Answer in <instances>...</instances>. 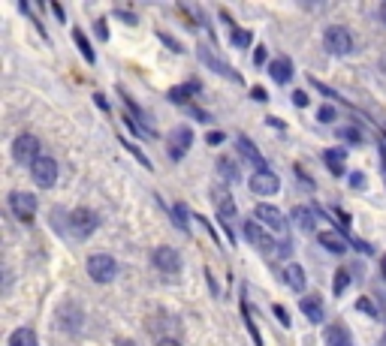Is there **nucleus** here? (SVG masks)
<instances>
[{
	"label": "nucleus",
	"instance_id": "51",
	"mask_svg": "<svg viewBox=\"0 0 386 346\" xmlns=\"http://www.w3.org/2000/svg\"><path fill=\"white\" fill-rule=\"evenodd\" d=\"M115 346H136V343H133V340H118Z\"/></svg>",
	"mask_w": 386,
	"mask_h": 346
},
{
	"label": "nucleus",
	"instance_id": "16",
	"mask_svg": "<svg viewBox=\"0 0 386 346\" xmlns=\"http://www.w3.org/2000/svg\"><path fill=\"white\" fill-rule=\"evenodd\" d=\"M302 313L308 316V322H314V325H320L326 320V307H323V302H320L317 295H308V298H302Z\"/></svg>",
	"mask_w": 386,
	"mask_h": 346
},
{
	"label": "nucleus",
	"instance_id": "22",
	"mask_svg": "<svg viewBox=\"0 0 386 346\" xmlns=\"http://www.w3.org/2000/svg\"><path fill=\"white\" fill-rule=\"evenodd\" d=\"M9 346H40V340H36L33 329H15L9 334Z\"/></svg>",
	"mask_w": 386,
	"mask_h": 346
},
{
	"label": "nucleus",
	"instance_id": "9",
	"mask_svg": "<svg viewBox=\"0 0 386 346\" xmlns=\"http://www.w3.org/2000/svg\"><path fill=\"white\" fill-rule=\"evenodd\" d=\"M193 145V130L190 126H172L169 130V160H185V154Z\"/></svg>",
	"mask_w": 386,
	"mask_h": 346
},
{
	"label": "nucleus",
	"instance_id": "26",
	"mask_svg": "<svg viewBox=\"0 0 386 346\" xmlns=\"http://www.w3.org/2000/svg\"><path fill=\"white\" fill-rule=\"evenodd\" d=\"M338 139H344L350 145H360L362 142V130H356V126H338Z\"/></svg>",
	"mask_w": 386,
	"mask_h": 346
},
{
	"label": "nucleus",
	"instance_id": "14",
	"mask_svg": "<svg viewBox=\"0 0 386 346\" xmlns=\"http://www.w3.org/2000/svg\"><path fill=\"white\" fill-rule=\"evenodd\" d=\"M236 148H238V154H242L247 163H254L256 172H265V169H269V166H265V157L260 154V148H256V145L247 139V135H238V139H236Z\"/></svg>",
	"mask_w": 386,
	"mask_h": 346
},
{
	"label": "nucleus",
	"instance_id": "8",
	"mask_svg": "<svg viewBox=\"0 0 386 346\" xmlns=\"http://www.w3.org/2000/svg\"><path fill=\"white\" fill-rule=\"evenodd\" d=\"M245 238L251 241L256 250H265V253H278V241H275L272 235L265 232V226H263V223H256V220H247V223H245Z\"/></svg>",
	"mask_w": 386,
	"mask_h": 346
},
{
	"label": "nucleus",
	"instance_id": "44",
	"mask_svg": "<svg viewBox=\"0 0 386 346\" xmlns=\"http://www.w3.org/2000/svg\"><path fill=\"white\" fill-rule=\"evenodd\" d=\"M157 346H181V340L178 338H160Z\"/></svg>",
	"mask_w": 386,
	"mask_h": 346
},
{
	"label": "nucleus",
	"instance_id": "31",
	"mask_svg": "<svg viewBox=\"0 0 386 346\" xmlns=\"http://www.w3.org/2000/svg\"><path fill=\"white\" fill-rule=\"evenodd\" d=\"M121 145H124V148H127V151H130V154H133V157H136V160H139V163H142V166H145V169H151V160H148V157H145V154H142L139 148H136V145H133L130 139H121Z\"/></svg>",
	"mask_w": 386,
	"mask_h": 346
},
{
	"label": "nucleus",
	"instance_id": "19",
	"mask_svg": "<svg viewBox=\"0 0 386 346\" xmlns=\"http://www.w3.org/2000/svg\"><path fill=\"white\" fill-rule=\"evenodd\" d=\"M323 340H326V346H353V340H350V331L344 329V325H329L326 329V334H323Z\"/></svg>",
	"mask_w": 386,
	"mask_h": 346
},
{
	"label": "nucleus",
	"instance_id": "15",
	"mask_svg": "<svg viewBox=\"0 0 386 346\" xmlns=\"http://www.w3.org/2000/svg\"><path fill=\"white\" fill-rule=\"evenodd\" d=\"M284 283H287L293 293H302V289L308 286V277H305V268L299 265V262H287L284 265Z\"/></svg>",
	"mask_w": 386,
	"mask_h": 346
},
{
	"label": "nucleus",
	"instance_id": "32",
	"mask_svg": "<svg viewBox=\"0 0 386 346\" xmlns=\"http://www.w3.org/2000/svg\"><path fill=\"white\" fill-rule=\"evenodd\" d=\"M233 45L236 49H247V45H251V31H233Z\"/></svg>",
	"mask_w": 386,
	"mask_h": 346
},
{
	"label": "nucleus",
	"instance_id": "12",
	"mask_svg": "<svg viewBox=\"0 0 386 346\" xmlns=\"http://www.w3.org/2000/svg\"><path fill=\"white\" fill-rule=\"evenodd\" d=\"M199 58H202V63H206V67H211L215 72H220V76H224V79H229V81H242V72H236V69L229 67L226 60L215 58V54H211V49H208V45H199Z\"/></svg>",
	"mask_w": 386,
	"mask_h": 346
},
{
	"label": "nucleus",
	"instance_id": "46",
	"mask_svg": "<svg viewBox=\"0 0 386 346\" xmlns=\"http://www.w3.org/2000/svg\"><path fill=\"white\" fill-rule=\"evenodd\" d=\"M350 244H353V247H356V250H362V253H371V250H374V247H371V244H365V241H350Z\"/></svg>",
	"mask_w": 386,
	"mask_h": 346
},
{
	"label": "nucleus",
	"instance_id": "29",
	"mask_svg": "<svg viewBox=\"0 0 386 346\" xmlns=\"http://www.w3.org/2000/svg\"><path fill=\"white\" fill-rule=\"evenodd\" d=\"M121 121H124L127 126H130V130H133L136 135H154V130H151V126H145V124H139V121H136V117H133V115H124V117H121Z\"/></svg>",
	"mask_w": 386,
	"mask_h": 346
},
{
	"label": "nucleus",
	"instance_id": "1",
	"mask_svg": "<svg viewBox=\"0 0 386 346\" xmlns=\"http://www.w3.org/2000/svg\"><path fill=\"white\" fill-rule=\"evenodd\" d=\"M323 45H326L329 54H338V58H344V54H353L356 40H353V33L347 31L344 24H329L326 33H323Z\"/></svg>",
	"mask_w": 386,
	"mask_h": 346
},
{
	"label": "nucleus",
	"instance_id": "13",
	"mask_svg": "<svg viewBox=\"0 0 386 346\" xmlns=\"http://www.w3.org/2000/svg\"><path fill=\"white\" fill-rule=\"evenodd\" d=\"M215 208H217V217H220V223L226 226H233L236 223V217H238V211H236V202H233V196L226 193V190H217L215 193Z\"/></svg>",
	"mask_w": 386,
	"mask_h": 346
},
{
	"label": "nucleus",
	"instance_id": "10",
	"mask_svg": "<svg viewBox=\"0 0 386 346\" xmlns=\"http://www.w3.org/2000/svg\"><path fill=\"white\" fill-rule=\"evenodd\" d=\"M247 187H251V193H256V196H275L281 190V178L275 175L272 169L254 172L251 181H247Z\"/></svg>",
	"mask_w": 386,
	"mask_h": 346
},
{
	"label": "nucleus",
	"instance_id": "3",
	"mask_svg": "<svg viewBox=\"0 0 386 346\" xmlns=\"http://www.w3.org/2000/svg\"><path fill=\"white\" fill-rule=\"evenodd\" d=\"M151 265L160 271V274L167 277H176L181 274V265H185V259H181V253L176 247H169V244H163V247H157L151 253Z\"/></svg>",
	"mask_w": 386,
	"mask_h": 346
},
{
	"label": "nucleus",
	"instance_id": "7",
	"mask_svg": "<svg viewBox=\"0 0 386 346\" xmlns=\"http://www.w3.org/2000/svg\"><path fill=\"white\" fill-rule=\"evenodd\" d=\"M31 178H33V184L43 187V190L54 187V181H58V163H54L49 154H43V157L31 166Z\"/></svg>",
	"mask_w": 386,
	"mask_h": 346
},
{
	"label": "nucleus",
	"instance_id": "47",
	"mask_svg": "<svg viewBox=\"0 0 386 346\" xmlns=\"http://www.w3.org/2000/svg\"><path fill=\"white\" fill-rule=\"evenodd\" d=\"M97 33H100V40H109V31H106V22H97Z\"/></svg>",
	"mask_w": 386,
	"mask_h": 346
},
{
	"label": "nucleus",
	"instance_id": "28",
	"mask_svg": "<svg viewBox=\"0 0 386 346\" xmlns=\"http://www.w3.org/2000/svg\"><path fill=\"white\" fill-rule=\"evenodd\" d=\"M217 169H220V175H224L226 181H238V172H236V166H233V160H229V157H220Z\"/></svg>",
	"mask_w": 386,
	"mask_h": 346
},
{
	"label": "nucleus",
	"instance_id": "27",
	"mask_svg": "<svg viewBox=\"0 0 386 346\" xmlns=\"http://www.w3.org/2000/svg\"><path fill=\"white\" fill-rule=\"evenodd\" d=\"M242 320H245V325H247V331H251L254 343H256V346H263V338H260V331H256V325H254V320H251V311H247V304H245V302H242Z\"/></svg>",
	"mask_w": 386,
	"mask_h": 346
},
{
	"label": "nucleus",
	"instance_id": "33",
	"mask_svg": "<svg viewBox=\"0 0 386 346\" xmlns=\"http://www.w3.org/2000/svg\"><path fill=\"white\" fill-rule=\"evenodd\" d=\"M356 311H360V313H365V316H374V320H378V307H374L371 302H369V298H360V302H356Z\"/></svg>",
	"mask_w": 386,
	"mask_h": 346
},
{
	"label": "nucleus",
	"instance_id": "50",
	"mask_svg": "<svg viewBox=\"0 0 386 346\" xmlns=\"http://www.w3.org/2000/svg\"><path fill=\"white\" fill-rule=\"evenodd\" d=\"M380 22L386 24V3H380Z\"/></svg>",
	"mask_w": 386,
	"mask_h": 346
},
{
	"label": "nucleus",
	"instance_id": "24",
	"mask_svg": "<svg viewBox=\"0 0 386 346\" xmlns=\"http://www.w3.org/2000/svg\"><path fill=\"white\" fill-rule=\"evenodd\" d=\"M344 157L347 154L344 151H323V160H326V166H329V172L332 175H344Z\"/></svg>",
	"mask_w": 386,
	"mask_h": 346
},
{
	"label": "nucleus",
	"instance_id": "40",
	"mask_svg": "<svg viewBox=\"0 0 386 346\" xmlns=\"http://www.w3.org/2000/svg\"><path fill=\"white\" fill-rule=\"evenodd\" d=\"M160 40H163V42H167V45H169V49H172V51H178V54H181V51H185V49H181V45H178L176 40H172V36H167V33H160Z\"/></svg>",
	"mask_w": 386,
	"mask_h": 346
},
{
	"label": "nucleus",
	"instance_id": "48",
	"mask_svg": "<svg viewBox=\"0 0 386 346\" xmlns=\"http://www.w3.org/2000/svg\"><path fill=\"white\" fill-rule=\"evenodd\" d=\"M94 103H97L100 108H103V112H109V103H106V99H103V97H100V94L94 97Z\"/></svg>",
	"mask_w": 386,
	"mask_h": 346
},
{
	"label": "nucleus",
	"instance_id": "25",
	"mask_svg": "<svg viewBox=\"0 0 386 346\" xmlns=\"http://www.w3.org/2000/svg\"><path fill=\"white\" fill-rule=\"evenodd\" d=\"M347 283H350V271H347V268L335 271V277H332V293H335V295H344Z\"/></svg>",
	"mask_w": 386,
	"mask_h": 346
},
{
	"label": "nucleus",
	"instance_id": "21",
	"mask_svg": "<svg viewBox=\"0 0 386 346\" xmlns=\"http://www.w3.org/2000/svg\"><path fill=\"white\" fill-rule=\"evenodd\" d=\"M196 90H199V85H196V81H187V85H178V88H169V99H172V103H178V106H185L187 103V99L193 97V94H196Z\"/></svg>",
	"mask_w": 386,
	"mask_h": 346
},
{
	"label": "nucleus",
	"instance_id": "17",
	"mask_svg": "<svg viewBox=\"0 0 386 346\" xmlns=\"http://www.w3.org/2000/svg\"><path fill=\"white\" fill-rule=\"evenodd\" d=\"M293 217V223L299 226V229H305V232H314V226H317V211L314 208H305V205H296L290 211Z\"/></svg>",
	"mask_w": 386,
	"mask_h": 346
},
{
	"label": "nucleus",
	"instance_id": "39",
	"mask_svg": "<svg viewBox=\"0 0 386 346\" xmlns=\"http://www.w3.org/2000/svg\"><path fill=\"white\" fill-rule=\"evenodd\" d=\"M206 142H208V145H220V142H224V133H220V130H211V133L206 135Z\"/></svg>",
	"mask_w": 386,
	"mask_h": 346
},
{
	"label": "nucleus",
	"instance_id": "38",
	"mask_svg": "<svg viewBox=\"0 0 386 346\" xmlns=\"http://www.w3.org/2000/svg\"><path fill=\"white\" fill-rule=\"evenodd\" d=\"M293 103H296L299 108L308 106V94H305V90H293Z\"/></svg>",
	"mask_w": 386,
	"mask_h": 346
},
{
	"label": "nucleus",
	"instance_id": "23",
	"mask_svg": "<svg viewBox=\"0 0 386 346\" xmlns=\"http://www.w3.org/2000/svg\"><path fill=\"white\" fill-rule=\"evenodd\" d=\"M72 40H76L79 51H82V58H85L88 63H94V60H97V54H94V49H91V42H88V36H85V31H82V27H72Z\"/></svg>",
	"mask_w": 386,
	"mask_h": 346
},
{
	"label": "nucleus",
	"instance_id": "18",
	"mask_svg": "<svg viewBox=\"0 0 386 346\" xmlns=\"http://www.w3.org/2000/svg\"><path fill=\"white\" fill-rule=\"evenodd\" d=\"M269 76L278 81V85H287V81L293 79V63H290V58H275L269 63Z\"/></svg>",
	"mask_w": 386,
	"mask_h": 346
},
{
	"label": "nucleus",
	"instance_id": "49",
	"mask_svg": "<svg viewBox=\"0 0 386 346\" xmlns=\"http://www.w3.org/2000/svg\"><path fill=\"white\" fill-rule=\"evenodd\" d=\"M52 13H54V15H58L61 22H63V6H61V3H52Z\"/></svg>",
	"mask_w": 386,
	"mask_h": 346
},
{
	"label": "nucleus",
	"instance_id": "30",
	"mask_svg": "<svg viewBox=\"0 0 386 346\" xmlns=\"http://www.w3.org/2000/svg\"><path fill=\"white\" fill-rule=\"evenodd\" d=\"M172 220H176V226H178V229L181 232H187V208L185 205H172Z\"/></svg>",
	"mask_w": 386,
	"mask_h": 346
},
{
	"label": "nucleus",
	"instance_id": "34",
	"mask_svg": "<svg viewBox=\"0 0 386 346\" xmlns=\"http://www.w3.org/2000/svg\"><path fill=\"white\" fill-rule=\"evenodd\" d=\"M317 117H320L323 124H332V121H335V108H332V106H320Z\"/></svg>",
	"mask_w": 386,
	"mask_h": 346
},
{
	"label": "nucleus",
	"instance_id": "41",
	"mask_svg": "<svg viewBox=\"0 0 386 346\" xmlns=\"http://www.w3.org/2000/svg\"><path fill=\"white\" fill-rule=\"evenodd\" d=\"M293 253V244L290 241H278V256H290Z\"/></svg>",
	"mask_w": 386,
	"mask_h": 346
},
{
	"label": "nucleus",
	"instance_id": "36",
	"mask_svg": "<svg viewBox=\"0 0 386 346\" xmlns=\"http://www.w3.org/2000/svg\"><path fill=\"white\" fill-rule=\"evenodd\" d=\"M121 97H124V103H127V106H130V112H133L136 117H142V121H145V112H142V108H139V106H136V103H133V97H130V94H124V90H121Z\"/></svg>",
	"mask_w": 386,
	"mask_h": 346
},
{
	"label": "nucleus",
	"instance_id": "6",
	"mask_svg": "<svg viewBox=\"0 0 386 346\" xmlns=\"http://www.w3.org/2000/svg\"><path fill=\"white\" fill-rule=\"evenodd\" d=\"M36 208H40V202H36L33 193H24V190H15V193H9V211H13L18 220L31 223L36 217Z\"/></svg>",
	"mask_w": 386,
	"mask_h": 346
},
{
	"label": "nucleus",
	"instance_id": "52",
	"mask_svg": "<svg viewBox=\"0 0 386 346\" xmlns=\"http://www.w3.org/2000/svg\"><path fill=\"white\" fill-rule=\"evenodd\" d=\"M380 274H383V280H386V256H383V262H380Z\"/></svg>",
	"mask_w": 386,
	"mask_h": 346
},
{
	"label": "nucleus",
	"instance_id": "11",
	"mask_svg": "<svg viewBox=\"0 0 386 346\" xmlns=\"http://www.w3.org/2000/svg\"><path fill=\"white\" fill-rule=\"evenodd\" d=\"M254 217H256V223L269 226L275 232H287V217H284V211H278L275 205H256Z\"/></svg>",
	"mask_w": 386,
	"mask_h": 346
},
{
	"label": "nucleus",
	"instance_id": "2",
	"mask_svg": "<svg viewBox=\"0 0 386 346\" xmlns=\"http://www.w3.org/2000/svg\"><path fill=\"white\" fill-rule=\"evenodd\" d=\"M88 277L94 283H112L118 277V259L109 256V253H94L88 259Z\"/></svg>",
	"mask_w": 386,
	"mask_h": 346
},
{
	"label": "nucleus",
	"instance_id": "20",
	"mask_svg": "<svg viewBox=\"0 0 386 346\" xmlns=\"http://www.w3.org/2000/svg\"><path fill=\"white\" fill-rule=\"evenodd\" d=\"M317 238H320V244H323L326 250H332V253H344V250H347V241H344V235H341V232L326 229V232H320Z\"/></svg>",
	"mask_w": 386,
	"mask_h": 346
},
{
	"label": "nucleus",
	"instance_id": "53",
	"mask_svg": "<svg viewBox=\"0 0 386 346\" xmlns=\"http://www.w3.org/2000/svg\"><path fill=\"white\" fill-rule=\"evenodd\" d=\"M380 346H386V334H383V340H380Z\"/></svg>",
	"mask_w": 386,
	"mask_h": 346
},
{
	"label": "nucleus",
	"instance_id": "5",
	"mask_svg": "<svg viewBox=\"0 0 386 346\" xmlns=\"http://www.w3.org/2000/svg\"><path fill=\"white\" fill-rule=\"evenodd\" d=\"M100 226V217L97 211H91V208H72L70 214V229L76 238H88V235H94Z\"/></svg>",
	"mask_w": 386,
	"mask_h": 346
},
{
	"label": "nucleus",
	"instance_id": "37",
	"mask_svg": "<svg viewBox=\"0 0 386 346\" xmlns=\"http://www.w3.org/2000/svg\"><path fill=\"white\" fill-rule=\"evenodd\" d=\"M350 187L353 190H362L365 187V175H362V172H353V175H350Z\"/></svg>",
	"mask_w": 386,
	"mask_h": 346
},
{
	"label": "nucleus",
	"instance_id": "43",
	"mask_svg": "<svg viewBox=\"0 0 386 346\" xmlns=\"http://www.w3.org/2000/svg\"><path fill=\"white\" fill-rule=\"evenodd\" d=\"M251 97L256 99V103H265V99H269V94H265L263 88H254V90H251Z\"/></svg>",
	"mask_w": 386,
	"mask_h": 346
},
{
	"label": "nucleus",
	"instance_id": "4",
	"mask_svg": "<svg viewBox=\"0 0 386 346\" xmlns=\"http://www.w3.org/2000/svg\"><path fill=\"white\" fill-rule=\"evenodd\" d=\"M13 157H15V163H22V166H33V163L43 157L40 139H36V135H31V133H22L15 139V145H13Z\"/></svg>",
	"mask_w": 386,
	"mask_h": 346
},
{
	"label": "nucleus",
	"instance_id": "35",
	"mask_svg": "<svg viewBox=\"0 0 386 346\" xmlns=\"http://www.w3.org/2000/svg\"><path fill=\"white\" fill-rule=\"evenodd\" d=\"M272 313H275V316H278V322H281V325H290V313H287V307L275 304V307H272Z\"/></svg>",
	"mask_w": 386,
	"mask_h": 346
},
{
	"label": "nucleus",
	"instance_id": "42",
	"mask_svg": "<svg viewBox=\"0 0 386 346\" xmlns=\"http://www.w3.org/2000/svg\"><path fill=\"white\" fill-rule=\"evenodd\" d=\"M263 60H265V45H256V51H254V63L260 67Z\"/></svg>",
	"mask_w": 386,
	"mask_h": 346
},
{
	"label": "nucleus",
	"instance_id": "45",
	"mask_svg": "<svg viewBox=\"0 0 386 346\" xmlns=\"http://www.w3.org/2000/svg\"><path fill=\"white\" fill-rule=\"evenodd\" d=\"M115 15L124 18V22H130V24H136V15H133V13H121V9H115Z\"/></svg>",
	"mask_w": 386,
	"mask_h": 346
}]
</instances>
